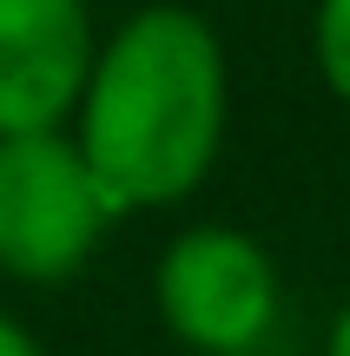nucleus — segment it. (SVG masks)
Returning <instances> with one entry per match:
<instances>
[{
    "instance_id": "f257e3e1",
    "label": "nucleus",
    "mask_w": 350,
    "mask_h": 356,
    "mask_svg": "<svg viewBox=\"0 0 350 356\" xmlns=\"http://www.w3.org/2000/svg\"><path fill=\"white\" fill-rule=\"evenodd\" d=\"M218 139L225 47L192 7H145L93 47L73 145L113 218L185 198L212 172Z\"/></svg>"
},
{
    "instance_id": "f03ea898",
    "label": "nucleus",
    "mask_w": 350,
    "mask_h": 356,
    "mask_svg": "<svg viewBox=\"0 0 350 356\" xmlns=\"http://www.w3.org/2000/svg\"><path fill=\"white\" fill-rule=\"evenodd\" d=\"M106 225L113 211L66 132L0 139V270L20 284H66Z\"/></svg>"
},
{
    "instance_id": "7ed1b4c3",
    "label": "nucleus",
    "mask_w": 350,
    "mask_h": 356,
    "mask_svg": "<svg viewBox=\"0 0 350 356\" xmlns=\"http://www.w3.org/2000/svg\"><path fill=\"white\" fill-rule=\"evenodd\" d=\"M159 310L185 343L212 356H245L278 317V270L258 238L198 225L159 257Z\"/></svg>"
},
{
    "instance_id": "20e7f679",
    "label": "nucleus",
    "mask_w": 350,
    "mask_h": 356,
    "mask_svg": "<svg viewBox=\"0 0 350 356\" xmlns=\"http://www.w3.org/2000/svg\"><path fill=\"white\" fill-rule=\"evenodd\" d=\"M93 73L86 0H0V139L60 132Z\"/></svg>"
},
{
    "instance_id": "39448f33",
    "label": "nucleus",
    "mask_w": 350,
    "mask_h": 356,
    "mask_svg": "<svg viewBox=\"0 0 350 356\" xmlns=\"http://www.w3.org/2000/svg\"><path fill=\"white\" fill-rule=\"evenodd\" d=\"M317 66L324 86L350 106V0H317Z\"/></svg>"
},
{
    "instance_id": "423d86ee",
    "label": "nucleus",
    "mask_w": 350,
    "mask_h": 356,
    "mask_svg": "<svg viewBox=\"0 0 350 356\" xmlns=\"http://www.w3.org/2000/svg\"><path fill=\"white\" fill-rule=\"evenodd\" d=\"M0 356H40V350H33V337H26L20 323H7V317H0Z\"/></svg>"
},
{
    "instance_id": "0eeeda50",
    "label": "nucleus",
    "mask_w": 350,
    "mask_h": 356,
    "mask_svg": "<svg viewBox=\"0 0 350 356\" xmlns=\"http://www.w3.org/2000/svg\"><path fill=\"white\" fill-rule=\"evenodd\" d=\"M324 356H350V304L337 310V323H331V343H324Z\"/></svg>"
}]
</instances>
